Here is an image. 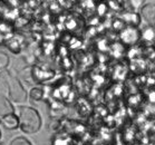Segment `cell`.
Returning a JSON list of instances; mask_svg holds the SVG:
<instances>
[{"label": "cell", "instance_id": "cell-1", "mask_svg": "<svg viewBox=\"0 0 155 145\" xmlns=\"http://www.w3.org/2000/svg\"><path fill=\"white\" fill-rule=\"evenodd\" d=\"M19 127L26 134H34L41 127V117L38 110L28 106L19 108Z\"/></svg>", "mask_w": 155, "mask_h": 145}, {"label": "cell", "instance_id": "cell-2", "mask_svg": "<svg viewBox=\"0 0 155 145\" xmlns=\"http://www.w3.org/2000/svg\"><path fill=\"white\" fill-rule=\"evenodd\" d=\"M2 78L7 86L11 101H14L15 103H25L27 101V92L21 85L20 81L10 73H4Z\"/></svg>", "mask_w": 155, "mask_h": 145}, {"label": "cell", "instance_id": "cell-3", "mask_svg": "<svg viewBox=\"0 0 155 145\" xmlns=\"http://www.w3.org/2000/svg\"><path fill=\"white\" fill-rule=\"evenodd\" d=\"M120 41L124 46L133 47L140 41L141 39V30L137 27H132V26H127L123 30L120 31Z\"/></svg>", "mask_w": 155, "mask_h": 145}, {"label": "cell", "instance_id": "cell-4", "mask_svg": "<svg viewBox=\"0 0 155 145\" xmlns=\"http://www.w3.org/2000/svg\"><path fill=\"white\" fill-rule=\"evenodd\" d=\"M31 75H32V81H37V83H44L51 79L54 77V71H49V69H42V68L38 67V66H34L31 67Z\"/></svg>", "mask_w": 155, "mask_h": 145}, {"label": "cell", "instance_id": "cell-5", "mask_svg": "<svg viewBox=\"0 0 155 145\" xmlns=\"http://www.w3.org/2000/svg\"><path fill=\"white\" fill-rule=\"evenodd\" d=\"M0 125L5 127L6 130L12 131V130H17L19 127V117L15 113L7 114L5 116L1 117L0 120Z\"/></svg>", "mask_w": 155, "mask_h": 145}, {"label": "cell", "instance_id": "cell-6", "mask_svg": "<svg viewBox=\"0 0 155 145\" xmlns=\"http://www.w3.org/2000/svg\"><path fill=\"white\" fill-rule=\"evenodd\" d=\"M141 16L144 18V20L150 26H154V17H155V7L154 4L143 5L141 8Z\"/></svg>", "mask_w": 155, "mask_h": 145}, {"label": "cell", "instance_id": "cell-7", "mask_svg": "<svg viewBox=\"0 0 155 145\" xmlns=\"http://www.w3.org/2000/svg\"><path fill=\"white\" fill-rule=\"evenodd\" d=\"M123 21L128 24V26L132 27H137L141 22V17L137 12L135 11H127L123 15Z\"/></svg>", "mask_w": 155, "mask_h": 145}, {"label": "cell", "instance_id": "cell-8", "mask_svg": "<svg viewBox=\"0 0 155 145\" xmlns=\"http://www.w3.org/2000/svg\"><path fill=\"white\" fill-rule=\"evenodd\" d=\"M10 113H15V108L12 106V104L8 101L7 97H5L4 95L0 94V116L2 117Z\"/></svg>", "mask_w": 155, "mask_h": 145}, {"label": "cell", "instance_id": "cell-9", "mask_svg": "<svg viewBox=\"0 0 155 145\" xmlns=\"http://www.w3.org/2000/svg\"><path fill=\"white\" fill-rule=\"evenodd\" d=\"M8 48L12 51V53L17 54L21 50V39H19L18 37H12V38L9 39V41L7 43Z\"/></svg>", "mask_w": 155, "mask_h": 145}, {"label": "cell", "instance_id": "cell-10", "mask_svg": "<svg viewBox=\"0 0 155 145\" xmlns=\"http://www.w3.org/2000/svg\"><path fill=\"white\" fill-rule=\"evenodd\" d=\"M141 38H143L146 41H153L154 40V26L145 27L141 31Z\"/></svg>", "mask_w": 155, "mask_h": 145}, {"label": "cell", "instance_id": "cell-11", "mask_svg": "<svg viewBox=\"0 0 155 145\" xmlns=\"http://www.w3.org/2000/svg\"><path fill=\"white\" fill-rule=\"evenodd\" d=\"M30 98L35 102H40L44 98V89L39 88V87H35L30 91Z\"/></svg>", "mask_w": 155, "mask_h": 145}, {"label": "cell", "instance_id": "cell-12", "mask_svg": "<svg viewBox=\"0 0 155 145\" xmlns=\"http://www.w3.org/2000/svg\"><path fill=\"white\" fill-rule=\"evenodd\" d=\"M9 65V57L6 53L0 51V71H2L5 68L8 67Z\"/></svg>", "mask_w": 155, "mask_h": 145}, {"label": "cell", "instance_id": "cell-13", "mask_svg": "<svg viewBox=\"0 0 155 145\" xmlns=\"http://www.w3.org/2000/svg\"><path fill=\"white\" fill-rule=\"evenodd\" d=\"M9 145H32V144L26 137L19 136V137H16L15 140H12Z\"/></svg>", "mask_w": 155, "mask_h": 145}, {"label": "cell", "instance_id": "cell-14", "mask_svg": "<svg viewBox=\"0 0 155 145\" xmlns=\"http://www.w3.org/2000/svg\"><path fill=\"white\" fill-rule=\"evenodd\" d=\"M144 1L145 0H128L130 7L133 8V9H140L143 6Z\"/></svg>", "mask_w": 155, "mask_h": 145}, {"label": "cell", "instance_id": "cell-15", "mask_svg": "<svg viewBox=\"0 0 155 145\" xmlns=\"http://www.w3.org/2000/svg\"><path fill=\"white\" fill-rule=\"evenodd\" d=\"M0 138H1V131H0Z\"/></svg>", "mask_w": 155, "mask_h": 145}]
</instances>
